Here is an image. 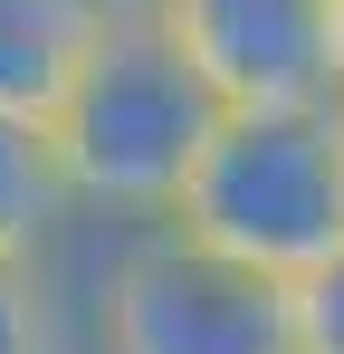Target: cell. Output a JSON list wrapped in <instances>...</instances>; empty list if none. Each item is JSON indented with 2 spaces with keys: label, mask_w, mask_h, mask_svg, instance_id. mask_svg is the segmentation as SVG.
<instances>
[{
  "label": "cell",
  "mask_w": 344,
  "mask_h": 354,
  "mask_svg": "<svg viewBox=\"0 0 344 354\" xmlns=\"http://www.w3.org/2000/svg\"><path fill=\"white\" fill-rule=\"evenodd\" d=\"M220 124V96L211 77L182 58L163 19L144 0H115L86 67L67 77V96L48 106V134H57V163H67V192L86 221H163L201 134Z\"/></svg>",
  "instance_id": "6da1fadb"
},
{
  "label": "cell",
  "mask_w": 344,
  "mask_h": 354,
  "mask_svg": "<svg viewBox=\"0 0 344 354\" xmlns=\"http://www.w3.org/2000/svg\"><path fill=\"white\" fill-rule=\"evenodd\" d=\"M163 230L201 239L239 268H268L287 288L306 268H325L344 249V96L220 106Z\"/></svg>",
  "instance_id": "7a4b0ae2"
},
{
  "label": "cell",
  "mask_w": 344,
  "mask_h": 354,
  "mask_svg": "<svg viewBox=\"0 0 344 354\" xmlns=\"http://www.w3.org/2000/svg\"><path fill=\"white\" fill-rule=\"evenodd\" d=\"M86 354H296V288L163 221H134L96 268Z\"/></svg>",
  "instance_id": "3957f363"
},
{
  "label": "cell",
  "mask_w": 344,
  "mask_h": 354,
  "mask_svg": "<svg viewBox=\"0 0 344 354\" xmlns=\"http://www.w3.org/2000/svg\"><path fill=\"white\" fill-rule=\"evenodd\" d=\"M211 77L220 106L344 96L335 86V0H144Z\"/></svg>",
  "instance_id": "277c9868"
},
{
  "label": "cell",
  "mask_w": 344,
  "mask_h": 354,
  "mask_svg": "<svg viewBox=\"0 0 344 354\" xmlns=\"http://www.w3.org/2000/svg\"><path fill=\"white\" fill-rule=\"evenodd\" d=\"M77 230H86V211L67 192L48 115H10L0 106V259H57Z\"/></svg>",
  "instance_id": "5b68a950"
},
{
  "label": "cell",
  "mask_w": 344,
  "mask_h": 354,
  "mask_svg": "<svg viewBox=\"0 0 344 354\" xmlns=\"http://www.w3.org/2000/svg\"><path fill=\"white\" fill-rule=\"evenodd\" d=\"M115 0H0V106L10 115H48L67 77L86 67L96 29Z\"/></svg>",
  "instance_id": "8992f818"
},
{
  "label": "cell",
  "mask_w": 344,
  "mask_h": 354,
  "mask_svg": "<svg viewBox=\"0 0 344 354\" xmlns=\"http://www.w3.org/2000/svg\"><path fill=\"white\" fill-rule=\"evenodd\" d=\"M0 354H77L57 259H0Z\"/></svg>",
  "instance_id": "52a82bcc"
},
{
  "label": "cell",
  "mask_w": 344,
  "mask_h": 354,
  "mask_svg": "<svg viewBox=\"0 0 344 354\" xmlns=\"http://www.w3.org/2000/svg\"><path fill=\"white\" fill-rule=\"evenodd\" d=\"M296 354H344V249L296 278Z\"/></svg>",
  "instance_id": "ba28073f"
},
{
  "label": "cell",
  "mask_w": 344,
  "mask_h": 354,
  "mask_svg": "<svg viewBox=\"0 0 344 354\" xmlns=\"http://www.w3.org/2000/svg\"><path fill=\"white\" fill-rule=\"evenodd\" d=\"M335 86H344V0H335Z\"/></svg>",
  "instance_id": "9c48e42d"
}]
</instances>
